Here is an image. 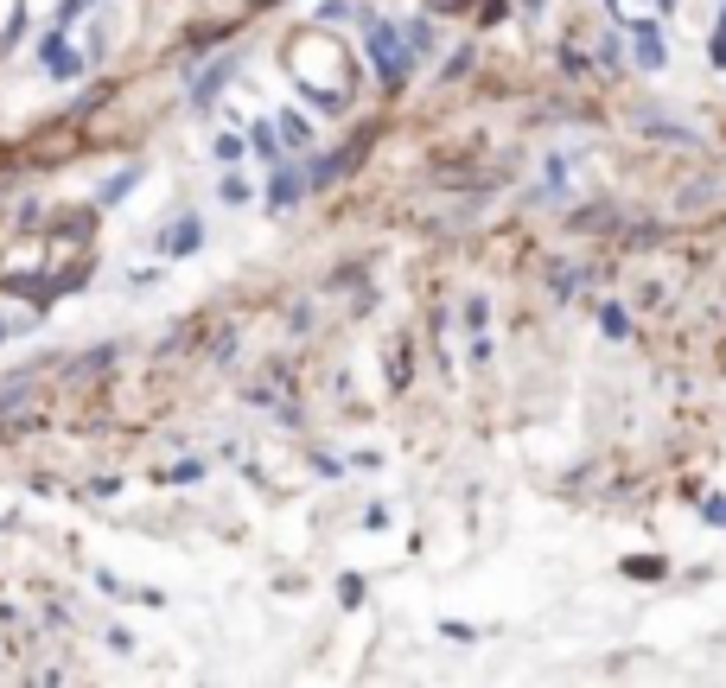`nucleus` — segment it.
I'll return each mask as SVG.
<instances>
[{"mask_svg": "<svg viewBox=\"0 0 726 688\" xmlns=\"http://www.w3.org/2000/svg\"><path fill=\"white\" fill-rule=\"evenodd\" d=\"M529 7H535V0H529Z\"/></svg>", "mask_w": 726, "mask_h": 688, "instance_id": "f3484780", "label": "nucleus"}, {"mask_svg": "<svg viewBox=\"0 0 726 688\" xmlns=\"http://www.w3.org/2000/svg\"><path fill=\"white\" fill-rule=\"evenodd\" d=\"M408 45H414V51H427V45H434V26L414 20V26H408Z\"/></svg>", "mask_w": 726, "mask_h": 688, "instance_id": "f8f14e48", "label": "nucleus"}, {"mask_svg": "<svg viewBox=\"0 0 726 688\" xmlns=\"http://www.w3.org/2000/svg\"><path fill=\"white\" fill-rule=\"evenodd\" d=\"M153 249L166 255V262H179V255H198L204 249V217H172L160 236H153Z\"/></svg>", "mask_w": 726, "mask_h": 688, "instance_id": "f03ea898", "label": "nucleus"}, {"mask_svg": "<svg viewBox=\"0 0 726 688\" xmlns=\"http://www.w3.org/2000/svg\"><path fill=\"white\" fill-rule=\"evenodd\" d=\"M338 599H344V606H363V580L344 574V580H338Z\"/></svg>", "mask_w": 726, "mask_h": 688, "instance_id": "9b49d317", "label": "nucleus"}, {"mask_svg": "<svg viewBox=\"0 0 726 688\" xmlns=\"http://www.w3.org/2000/svg\"><path fill=\"white\" fill-rule=\"evenodd\" d=\"M83 7H96V0H64V7H58V26H71Z\"/></svg>", "mask_w": 726, "mask_h": 688, "instance_id": "2eb2a0df", "label": "nucleus"}, {"mask_svg": "<svg viewBox=\"0 0 726 688\" xmlns=\"http://www.w3.org/2000/svg\"><path fill=\"white\" fill-rule=\"evenodd\" d=\"M637 64H644V71L663 64V39H656V26H637Z\"/></svg>", "mask_w": 726, "mask_h": 688, "instance_id": "423d86ee", "label": "nucleus"}, {"mask_svg": "<svg viewBox=\"0 0 726 688\" xmlns=\"http://www.w3.org/2000/svg\"><path fill=\"white\" fill-rule=\"evenodd\" d=\"M306 198V172H274V185H268V211H293V204Z\"/></svg>", "mask_w": 726, "mask_h": 688, "instance_id": "7ed1b4c3", "label": "nucleus"}, {"mask_svg": "<svg viewBox=\"0 0 726 688\" xmlns=\"http://www.w3.org/2000/svg\"><path fill=\"white\" fill-rule=\"evenodd\" d=\"M363 45H370V64H376V77H383L389 90H395V83L408 77V58H414V45H408V39H402L395 26H383V20L370 26V39H363Z\"/></svg>", "mask_w": 726, "mask_h": 688, "instance_id": "f257e3e1", "label": "nucleus"}, {"mask_svg": "<svg viewBox=\"0 0 726 688\" xmlns=\"http://www.w3.org/2000/svg\"><path fill=\"white\" fill-rule=\"evenodd\" d=\"M274 128H281V141H287L293 153H306V147H313V128H306V115H293V109H287Z\"/></svg>", "mask_w": 726, "mask_h": 688, "instance_id": "39448f33", "label": "nucleus"}, {"mask_svg": "<svg viewBox=\"0 0 726 688\" xmlns=\"http://www.w3.org/2000/svg\"><path fill=\"white\" fill-rule=\"evenodd\" d=\"M7 332H13V325H7V319H0V338H7Z\"/></svg>", "mask_w": 726, "mask_h": 688, "instance_id": "dca6fc26", "label": "nucleus"}, {"mask_svg": "<svg viewBox=\"0 0 726 688\" xmlns=\"http://www.w3.org/2000/svg\"><path fill=\"white\" fill-rule=\"evenodd\" d=\"M319 13H325V20H357V7H351V0H325Z\"/></svg>", "mask_w": 726, "mask_h": 688, "instance_id": "ddd939ff", "label": "nucleus"}, {"mask_svg": "<svg viewBox=\"0 0 726 688\" xmlns=\"http://www.w3.org/2000/svg\"><path fill=\"white\" fill-rule=\"evenodd\" d=\"M249 153H255V160H268V166H281V153H287V141H281V128H255L249 134Z\"/></svg>", "mask_w": 726, "mask_h": 688, "instance_id": "20e7f679", "label": "nucleus"}, {"mask_svg": "<svg viewBox=\"0 0 726 688\" xmlns=\"http://www.w3.org/2000/svg\"><path fill=\"white\" fill-rule=\"evenodd\" d=\"M51 77H83V58H71V51H64V58L51 64Z\"/></svg>", "mask_w": 726, "mask_h": 688, "instance_id": "4468645a", "label": "nucleus"}, {"mask_svg": "<svg viewBox=\"0 0 726 688\" xmlns=\"http://www.w3.org/2000/svg\"><path fill=\"white\" fill-rule=\"evenodd\" d=\"M217 198H223V204H249V198H255V185L242 179V172H230V179L217 185Z\"/></svg>", "mask_w": 726, "mask_h": 688, "instance_id": "1a4fd4ad", "label": "nucleus"}, {"mask_svg": "<svg viewBox=\"0 0 726 688\" xmlns=\"http://www.w3.org/2000/svg\"><path fill=\"white\" fill-rule=\"evenodd\" d=\"M242 153H249V141H242V134H217V160H223V166H236Z\"/></svg>", "mask_w": 726, "mask_h": 688, "instance_id": "9d476101", "label": "nucleus"}, {"mask_svg": "<svg viewBox=\"0 0 726 688\" xmlns=\"http://www.w3.org/2000/svg\"><path fill=\"white\" fill-rule=\"evenodd\" d=\"M223 77H230V64H217V71H204L198 77V90H192V109H211V102H217V83Z\"/></svg>", "mask_w": 726, "mask_h": 688, "instance_id": "0eeeda50", "label": "nucleus"}, {"mask_svg": "<svg viewBox=\"0 0 726 688\" xmlns=\"http://www.w3.org/2000/svg\"><path fill=\"white\" fill-rule=\"evenodd\" d=\"M134 179H141V166H121L115 179L102 185V198H96V204H121V198H128V185H134Z\"/></svg>", "mask_w": 726, "mask_h": 688, "instance_id": "6e6552de", "label": "nucleus"}]
</instances>
